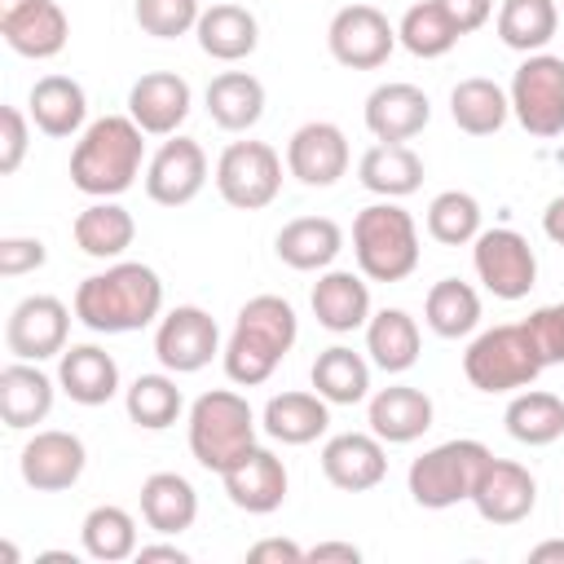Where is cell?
I'll use <instances>...</instances> for the list:
<instances>
[{"label": "cell", "instance_id": "18", "mask_svg": "<svg viewBox=\"0 0 564 564\" xmlns=\"http://www.w3.org/2000/svg\"><path fill=\"white\" fill-rule=\"evenodd\" d=\"M471 507L489 524H520L538 507V480L529 476V467L511 458H489L471 489Z\"/></svg>", "mask_w": 564, "mask_h": 564}, {"label": "cell", "instance_id": "30", "mask_svg": "<svg viewBox=\"0 0 564 564\" xmlns=\"http://www.w3.org/2000/svg\"><path fill=\"white\" fill-rule=\"evenodd\" d=\"M207 115L225 132H247L264 115V84L251 70H220L207 84Z\"/></svg>", "mask_w": 564, "mask_h": 564}, {"label": "cell", "instance_id": "9", "mask_svg": "<svg viewBox=\"0 0 564 564\" xmlns=\"http://www.w3.org/2000/svg\"><path fill=\"white\" fill-rule=\"evenodd\" d=\"M216 189L238 212H260L282 189V159L269 141H234L216 159Z\"/></svg>", "mask_w": 564, "mask_h": 564}, {"label": "cell", "instance_id": "10", "mask_svg": "<svg viewBox=\"0 0 564 564\" xmlns=\"http://www.w3.org/2000/svg\"><path fill=\"white\" fill-rule=\"evenodd\" d=\"M471 264H476V278L485 282V291L498 300H524L538 282V256H533L529 238L507 225L476 234Z\"/></svg>", "mask_w": 564, "mask_h": 564}, {"label": "cell", "instance_id": "48", "mask_svg": "<svg viewBox=\"0 0 564 564\" xmlns=\"http://www.w3.org/2000/svg\"><path fill=\"white\" fill-rule=\"evenodd\" d=\"M48 260L40 238H0V278H22L35 273Z\"/></svg>", "mask_w": 564, "mask_h": 564}, {"label": "cell", "instance_id": "38", "mask_svg": "<svg viewBox=\"0 0 564 564\" xmlns=\"http://www.w3.org/2000/svg\"><path fill=\"white\" fill-rule=\"evenodd\" d=\"M560 31L555 0H502L498 4V40L516 53H542Z\"/></svg>", "mask_w": 564, "mask_h": 564}, {"label": "cell", "instance_id": "34", "mask_svg": "<svg viewBox=\"0 0 564 564\" xmlns=\"http://www.w3.org/2000/svg\"><path fill=\"white\" fill-rule=\"evenodd\" d=\"M0 35H4V44H9L18 57L44 62V57H57V53L66 48L70 22H66V13H62L57 0H40V4H31L26 13H18L13 22H0Z\"/></svg>", "mask_w": 564, "mask_h": 564}, {"label": "cell", "instance_id": "32", "mask_svg": "<svg viewBox=\"0 0 564 564\" xmlns=\"http://www.w3.org/2000/svg\"><path fill=\"white\" fill-rule=\"evenodd\" d=\"M70 234H75V247L84 256H93V260H119L132 247V238H137V220L115 198H97L93 207H84L75 216Z\"/></svg>", "mask_w": 564, "mask_h": 564}, {"label": "cell", "instance_id": "19", "mask_svg": "<svg viewBox=\"0 0 564 564\" xmlns=\"http://www.w3.org/2000/svg\"><path fill=\"white\" fill-rule=\"evenodd\" d=\"M189 101H194V93L176 70H145L128 88V115L137 119V128L145 137H172L185 123Z\"/></svg>", "mask_w": 564, "mask_h": 564}, {"label": "cell", "instance_id": "20", "mask_svg": "<svg viewBox=\"0 0 564 564\" xmlns=\"http://www.w3.org/2000/svg\"><path fill=\"white\" fill-rule=\"evenodd\" d=\"M322 476L344 494H366L388 476V454L375 432H339L322 445Z\"/></svg>", "mask_w": 564, "mask_h": 564}, {"label": "cell", "instance_id": "25", "mask_svg": "<svg viewBox=\"0 0 564 564\" xmlns=\"http://www.w3.org/2000/svg\"><path fill=\"white\" fill-rule=\"evenodd\" d=\"M57 383L75 405H106L119 392V366L97 344H70L57 357Z\"/></svg>", "mask_w": 564, "mask_h": 564}, {"label": "cell", "instance_id": "37", "mask_svg": "<svg viewBox=\"0 0 564 564\" xmlns=\"http://www.w3.org/2000/svg\"><path fill=\"white\" fill-rule=\"evenodd\" d=\"M449 115L454 123L467 132V137H494L507 115H511V97L485 79V75H471V79H458L454 93H449Z\"/></svg>", "mask_w": 564, "mask_h": 564}, {"label": "cell", "instance_id": "43", "mask_svg": "<svg viewBox=\"0 0 564 564\" xmlns=\"http://www.w3.org/2000/svg\"><path fill=\"white\" fill-rule=\"evenodd\" d=\"M397 44H405L414 57L432 62V57H445V53L458 44V31H454V22L436 9V0H419V4H410V9L401 13V22H397Z\"/></svg>", "mask_w": 564, "mask_h": 564}, {"label": "cell", "instance_id": "51", "mask_svg": "<svg viewBox=\"0 0 564 564\" xmlns=\"http://www.w3.org/2000/svg\"><path fill=\"white\" fill-rule=\"evenodd\" d=\"M304 560H313V564H326V560L357 564V560H361V546H352V542H317V546L304 551Z\"/></svg>", "mask_w": 564, "mask_h": 564}, {"label": "cell", "instance_id": "29", "mask_svg": "<svg viewBox=\"0 0 564 564\" xmlns=\"http://www.w3.org/2000/svg\"><path fill=\"white\" fill-rule=\"evenodd\" d=\"M141 520L163 533L176 538L198 520V494L181 471H154L141 480Z\"/></svg>", "mask_w": 564, "mask_h": 564}, {"label": "cell", "instance_id": "40", "mask_svg": "<svg viewBox=\"0 0 564 564\" xmlns=\"http://www.w3.org/2000/svg\"><path fill=\"white\" fill-rule=\"evenodd\" d=\"M507 432L520 441V445H551L564 436V401L555 392H542V388H524L507 401V414H502Z\"/></svg>", "mask_w": 564, "mask_h": 564}, {"label": "cell", "instance_id": "26", "mask_svg": "<svg viewBox=\"0 0 564 564\" xmlns=\"http://www.w3.org/2000/svg\"><path fill=\"white\" fill-rule=\"evenodd\" d=\"M53 410V379L40 370V361H9L0 370V419L4 427L22 432L44 423Z\"/></svg>", "mask_w": 564, "mask_h": 564}, {"label": "cell", "instance_id": "14", "mask_svg": "<svg viewBox=\"0 0 564 564\" xmlns=\"http://www.w3.org/2000/svg\"><path fill=\"white\" fill-rule=\"evenodd\" d=\"M207 185V154L194 137H167L145 163V194L159 207H185Z\"/></svg>", "mask_w": 564, "mask_h": 564}, {"label": "cell", "instance_id": "17", "mask_svg": "<svg viewBox=\"0 0 564 564\" xmlns=\"http://www.w3.org/2000/svg\"><path fill=\"white\" fill-rule=\"evenodd\" d=\"M220 480H225L229 502L238 511H247V516H269V511H278L286 502V467L264 445H251L242 458H234L220 471Z\"/></svg>", "mask_w": 564, "mask_h": 564}, {"label": "cell", "instance_id": "41", "mask_svg": "<svg viewBox=\"0 0 564 564\" xmlns=\"http://www.w3.org/2000/svg\"><path fill=\"white\" fill-rule=\"evenodd\" d=\"M79 538H84V551L101 564H119L137 555V520L115 502L93 507L79 524Z\"/></svg>", "mask_w": 564, "mask_h": 564}, {"label": "cell", "instance_id": "33", "mask_svg": "<svg viewBox=\"0 0 564 564\" xmlns=\"http://www.w3.org/2000/svg\"><path fill=\"white\" fill-rule=\"evenodd\" d=\"M330 427V401L317 392H278L264 405V432L282 445H313Z\"/></svg>", "mask_w": 564, "mask_h": 564}, {"label": "cell", "instance_id": "31", "mask_svg": "<svg viewBox=\"0 0 564 564\" xmlns=\"http://www.w3.org/2000/svg\"><path fill=\"white\" fill-rule=\"evenodd\" d=\"M357 181L379 198H405L423 185V159L405 141H379L361 154Z\"/></svg>", "mask_w": 564, "mask_h": 564}, {"label": "cell", "instance_id": "35", "mask_svg": "<svg viewBox=\"0 0 564 564\" xmlns=\"http://www.w3.org/2000/svg\"><path fill=\"white\" fill-rule=\"evenodd\" d=\"M366 352L379 370L405 375L419 361V322L405 308H379L366 322Z\"/></svg>", "mask_w": 564, "mask_h": 564}, {"label": "cell", "instance_id": "4", "mask_svg": "<svg viewBox=\"0 0 564 564\" xmlns=\"http://www.w3.org/2000/svg\"><path fill=\"white\" fill-rule=\"evenodd\" d=\"M352 256L370 282H405L419 269V225L397 203H370L352 220Z\"/></svg>", "mask_w": 564, "mask_h": 564}, {"label": "cell", "instance_id": "45", "mask_svg": "<svg viewBox=\"0 0 564 564\" xmlns=\"http://www.w3.org/2000/svg\"><path fill=\"white\" fill-rule=\"evenodd\" d=\"M198 13H203L198 0H137L132 4L137 26L145 35H154V40H176V35L194 31L198 26Z\"/></svg>", "mask_w": 564, "mask_h": 564}, {"label": "cell", "instance_id": "46", "mask_svg": "<svg viewBox=\"0 0 564 564\" xmlns=\"http://www.w3.org/2000/svg\"><path fill=\"white\" fill-rule=\"evenodd\" d=\"M524 326H529L542 361L546 366H564V300L560 304H546V308H533L524 317Z\"/></svg>", "mask_w": 564, "mask_h": 564}, {"label": "cell", "instance_id": "52", "mask_svg": "<svg viewBox=\"0 0 564 564\" xmlns=\"http://www.w3.org/2000/svg\"><path fill=\"white\" fill-rule=\"evenodd\" d=\"M542 234H546L555 247H564V194H555V198L546 203V212H542Z\"/></svg>", "mask_w": 564, "mask_h": 564}, {"label": "cell", "instance_id": "27", "mask_svg": "<svg viewBox=\"0 0 564 564\" xmlns=\"http://www.w3.org/2000/svg\"><path fill=\"white\" fill-rule=\"evenodd\" d=\"M194 35H198V48L207 57H216V62H242L260 44V22H256L251 9L220 0V4H212V9L198 13Z\"/></svg>", "mask_w": 564, "mask_h": 564}, {"label": "cell", "instance_id": "21", "mask_svg": "<svg viewBox=\"0 0 564 564\" xmlns=\"http://www.w3.org/2000/svg\"><path fill=\"white\" fill-rule=\"evenodd\" d=\"M432 119V101L423 88L405 84V79H392V84H379L370 97H366V128L375 141H410L427 128Z\"/></svg>", "mask_w": 564, "mask_h": 564}, {"label": "cell", "instance_id": "24", "mask_svg": "<svg viewBox=\"0 0 564 564\" xmlns=\"http://www.w3.org/2000/svg\"><path fill=\"white\" fill-rule=\"evenodd\" d=\"M370 432L388 445H410L419 441L427 427H432V397L410 388V383H392V388H379L370 397Z\"/></svg>", "mask_w": 564, "mask_h": 564}, {"label": "cell", "instance_id": "5", "mask_svg": "<svg viewBox=\"0 0 564 564\" xmlns=\"http://www.w3.org/2000/svg\"><path fill=\"white\" fill-rule=\"evenodd\" d=\"M256 445V414L234 388H212L189 405V454L207 471H225Z\"/></svg>", "mask_w": 564, "mask_h": 564}, {"label": "cell", "instance_id": "1", "mask_svg": "<svg viewBox=\"0 0 564 564\" xmlns=\"http://www.w3.org/2000/svg\"><path fill=\"white\" fill-rule=\"evenodd\" d=\"M163 313V282L150 264L119 260L75 286V317L97 335H128Z\"/></svg>", "mask_w": 564, "mask_h": 564}, {"label": "cell", "instance_id": "55", "mask_svg": "<svg viewBox=\"0 0 564 564\" xmlns=\"http://www.w3.org/2000/svg\"><path fill=\"white\" fill-rule=\"evenodd\" d=\"M31 4H40V0H0V22H13V18L26 13Z\"/></svg>", "mask_w": 564, "mask_h": 564}, {"label": "cell", "instance_id": "13", "mask_svg": "<svg viewBox=\"0 0 564 564\" xmlns=\"http://www.w3.org/2000/svg\"><path fill=\"white\" fill-rule=\"evenodd\" d=\"M66 330H70V308L57 295H26L13 304L4 322V344L22 361H48L66 352Z\"/></svg>", "mask_w": 564, "mask_h": 564}, {"label": "cell", "instance_id": "16", "mask_svg": "<svg viewBox=\"0 0 564 564\" xmlns=\"http://www.w3.org/2000/svg\"><path fill=\"white\" fill-rule=\"evenodd\" d=\"M286 172L308 189L335 185L348 172V137L326 119L295 128L286 141Z\"/></svg>", "mask_w": 564, "mask_h": 564}, {"label": "cell", "instance_id": "12", "mask_svg": "<svg viewBox=\"0 0 564 564\" xmlns=\"http://www.w3.org/2000/svg\"><path fill=\"white\" fill-rule=\"evenodd\" d=\"M220 352V326L207 308L198 304H176L172 313L159 317L154 330V357L172 375H194Z\"/></svg>", "mask_w": 564, "mask_h": 564}, {"label": "cell", "instance_id": "6", "mask_svg": "<svg viewBox=\"0 0 564 564\" xmlns=\"http://www.w3.org/2000/svg\"><path fill=\"white\" fill-rule=\"evenodd\" d=\"M546 370L533 335L524 322H507L494 330H480L463 352V375L480 392H516L529 388Z\"/></svg>", "mask_w": 564, "mask_h": 564}, {"label": "cell", "instance_id": "50", "mask_svg": "<svg viewBox=\"0 0 564 564\" xmlns=\"http://www.w3.org/2000/svg\"><path fill=\"white\" fill-rule=\"evenodd\" d=\"M247 560H251V564H264V560L300 564V560H304V546H295V542H286V538H264V542H256V546L247 551Z\"/></svg>", "mask_w": 564, "mask_h": 564}, {"label": "cell", "instance_id": "42", "mask_svg": "<svg viewBox=\"0 0 564 564\" xmlns=\"http://www.w3.org/2000/svg\"><path fill=\"white\" fill-rule=\"evenodd\" d=\"M181 388H176V379L172 375H137L132 383H128V392H123V410H128V419L137 423V427H145V432H163V427H172L176 419H181Z\"/></svg>", "mask_w": 564, "mask_h": 564}, {"label": "cell", "instance_id": "54", "mask_svg": "<svg viewBox=\"0 0 564 564\" xmlns=\"http://www.w3.org/2000/svg\"><path fill=\"white\" fill-rule=\"evenodd\" d=\"M529 560H533V564H546V560H564V538H551V542H538V546L529 551Z\"/></svg>", "mask_w": 564, "mask_h": 564}, {"label": "cell", "instance_id": "39", "mask_svg": "<svg viewBox=\"0 0 564 564\" xmlns=\"http://www.w3.org/2000/svg\"><path fill=\"white\" fill-rule=\"evenodd\" d=\"M423 322L441 335V339H463L480 326V295L471 282L463 278H441L432 282L427 300H423Z\"/></svg>", "mask_w": 564, "mask_h": 564}, {"label": "cell", "instance_id": "23", "mask_svg": "<svg viewBox=\"0 0 564 564\" xmlns=\"http://www.w3.org/2000/svg\"><path fill=\"white\" fill-rule=\"evenodd\" d=\"M273 251H278V260L286 269L317 273V269H330L335 256L344 251V229L330 216H295V220H286L278 229Z\"/></svg>", "mask_w": 564, "mask_h": 564}, {"label": "cell", "instance_id": "3", "mask_svg": "<svg viewBox=\"0 0 564 564\" xmlns=\"http://www.w3.org/2000/svg\"><path fill=\"white\" fill-rule=\"evenodd\" d=\"M295 339H300V317L282 295L247 300L238 308V322H234L225 352H220L229 383H238V388L264 383L282 366V357L295 348Z\"/></svg>", "mask_w": 564, "mask_h": 564}, {"label": "cell", "instance_id": "53", "mask_svg": "<svg viewBox=\"0 0 564 564\" xmlns=\"http://www.w3.org/2000/svg\"><path fill=\"white\" fill-rule=\"evenodd\" d=\"M137 560H141V564H150V560H167V564H189V555H185L181 546H172V542H159V546H137Z\"/></svg>", "mask_w": 564, "mask_h": 564}, {"label": "cell", "instance_id": "7", "mask_svg": "<svg viewBox=\"0 0 564 564\" xmlns=\"http://www.w3.org/2000/svg\"><path fill=\"white\" fill-rule=\"evenodd\" d=\"M489 445L471 441V436H458V441H441L432 445L427 454H419L405 471V485H410V498L427 511H445V507H458V502H471V489L489 463Z\"/></svg>", "mask_w": 564, "mask_h": 564}, {"label": "cell", "instance_id": "28", "mask_svg": "<svg viewBox=\"0 0 564 564\" xmlns=\"http://www.w3.org/2000/svg\"><path fill=\"white\" fill-rule=\"evenodd\" d=\"M26 115L44 137H75L88 119V97L70 75H40L26 97Z\"/></svg>", "mask_w": 564, "mask_h": 564}, {"label": "cell", "instance_id": "49", "mask_svg": "<svg viewBox=\"0 0 564 564\" xmlns=\"http://www.w3.org/2000/svg\"><path fill=\"white\" fill-rule=\"evenodd\" d=\"M436 9L454 22V31H458V35H471V31H480V26L489 22L494 0H436Z\"/></svg>", "mask_w": 564, "mask_h": 564}, {"label": "cell", "instance_id": "11", "mask_svg": "<svg viewBox=\"0 0 564 564\" xmlns=\"http://www.w3.org/2000/svg\"><path fill=\"white\" fill-rule=\"evenodd\" d=\"M326 48L348 70H379L397 48V26L375 4H344L326 26Z\"/></svg>", "mask_w": 564, "mask_h": 564}, {"label": "cell", "instance_id": "2", "mask_svg": "<svg viewBox=\"0 0 564 564\" xmlns=\"http://www.w3.org/2000/svg\"><path fill=\"white\" fill-rule=\"evenodd\" d=\"M145 163V132L132 115L93 119L70 150V185L88 198H119L132 189Z\"/></svg>", "mask_w": 564, "mask_h": 564}, {"label": "cell", "instance_id": "22", "mask_svg": "<svg viewBox=\"0 0 564 564\" xmlns=\"http://www.w3.org/2000/svg\"><path fill=\"white\" fill-rule=\"evenodd\" d=\"M313 317L317 326H326L330 335H348L357 326L370 322V286H366V273H352V269H326L317 282H313Z\"/></svg>", "mask_w": 564, "mask_h": 564}, {"label": "cell", "instance_id": "47", "mask_svg": "<svg viewBox=\"0 0 564 564\" xmlns=\"http://www.w3.org/2000/svg\"><path fill=\"white\" fill-rule=\"evenodd\" d=\"M31 132H26V115L18 106H0V176H13L26 159Z\"/></svg>", "mask_w": 564, "mask_h": 564}, {"label": "cell", "instance_id": "36", "mask_svg": "<svg viewBox=\"0 0 564 564\" xmlns=\"http://www.w3.org/2000/svg\"><path fill=\"white\" fill-rule=\"evenodd\" d=\"M308 379H313V392L326 397L330 405H357L370 397V361L344 344L322 348Z\"/></svg>", "mask_w": 564, "mask_h": 564}, {"label": "cell", "instance_id": "15", "mask_svg": "<svg viewBox=\"0 0 564 564\" xmlns=\"http://www.w3.org/2000/svg\"><path fill=\"white\" fill-rule=\"evenodd\" d=\"M84 463H88V449L75 432L44 427L22 445L18 471L35 494H62L84 476Z\"/></svg>", "mask_w": 564, "mask_h": 564}, {"label": "cell", "instance_id": "44", "mask_svg": "<svg viewBox=\"0 0 564 564\" xmlns=\"http://www.w3.org/2000/svg\"><path fill=\"white\" fill-rule=\"evenodd\" d=\"M427 234H432L441 247L476 242V234H480V203H476L467 189H441V194L427 203Z\"/></svg>", "mask_w": 564, "mask_h": 564}, {"label": "cell", "instance_id": "8", "mask_svg": "<svg viewBox=\"0 0 564 564\" xmlns=\"http://www.w3.org/2000/svg\"><path fill=\"white\" fill-rule=\"evenodd\" d=\"M511 115L529 137H560L564 132V57L555 53H529L511 75Z\"/></svg>", "mask_w": 564, "mask_h": 564}]
</instances>
